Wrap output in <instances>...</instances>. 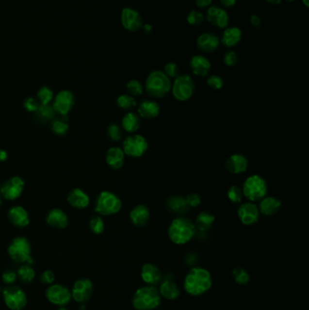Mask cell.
I'll use <instances>...</instances> for the list:
<instances>
[{
    "label": "cell",
    "instance_id": "13",
    "mask_svg": "<svg viewBox=\"0 0 309 310\" xmlns=\"http://www.w3.org/2000/svg\"><path fill=\"white\" fill-rule=\"evenodd\" d=\"M75 105V96L69 90H62L53 100L52 107L61 116H66Z\"/></svg>",
    "mask_w": 309,
    "mask_h": 310
},
{
    "label": "cell",
    "instance_id": "22",
    "mask_svg": "<svg viewBox=\"0 0 309 310\" xmlns=\"http://www.w3.org/2000/svg\"><path fill=\"white\" fill-rule=\"evenodd\" d=\"M248 167V161L243 154H232L227 159L225 168L228 172L232 174H241L246 172Z\"/></svg>",
    "mask_w": 309,
    "mask_h": 310
},
{
    "label": "cell",
    "instance_id": "35",
    "mask_svg": "<svg viewBox=\"0 0 309 310\" xmlns=\"http://www.w3.org/2000/svg\"><path fill=\"white\" fill-rule=\"evenodd\" d=\"M16 276L21 282L24 284H29L34 280L35 277V272L31 265L25 264L21 266L16 271Z\"/></svg>",
    "mask_w": 309,
    "mask_h": 310
},
{
    "label": "cell",
    "instance_id": "41",
    "mask_svg": "<svg viewBox=\"0 0 309 310\" xmlns=\"http://www.w3.org/2000/svg\"><path fill=\"white\" fill-rule=\"evenodd\" d=\"M126 90L131 97H140L144 93V85L138 80L132 79L126 84Z\"/></svg>",
    "mask_w": 309,
    "mask_h": 310
},
{
    "label": "cell",
    "instance_id": "20",
    "mask_svg": "<svg viewBox=\"0 0 309 310\" xmlns=\"http://www.w3.org/2000/svg\"><path fill=\"white\" fill-rule=\"evenodd\" d=\"M7 217L9 221L16 227H27L30 223L28 211L20 205L10 208L7 212Z\"/></svg>",
    "mask_w": 309,
    "mask_h": 310
},
{
    "label": "cell",
    "instance_id": "27",
    "mask_svg": "<svg viewBox=\"0 0 309 310\" xmlns=\"http://www.w3.org/2000/svg\"><path fill=\"white\" fill-rule=\"evenodd\" d=\"M242 39V31L237 27H228L224 29L220 42L228 49H232L239 45Z\"/></svg>",
    "mask_w": 309,
    "mask_h": 310
},
{
    "label": "cell",
    "instance_id": "18",
    "mask_svg": "<svg viewBox=\"0 0 309 310\" xmlns=\"http://www.w3.org/2000/svg\"><path fill=\"white\" fill-rule=\"evenodd\" d=\"M197 47L198 49L204 53H213L219 49L220 39L217 34L211 32H205L199 34L197 38Z\"/></svg>",
    "mask_w": 309,
    "mask_h": 310
},
{
    "label": "cell",
    "instance_id": "28",
    "mask_svg": "<svg viewBox=\"0 0 309 310\" xmlns=\"http://www.w3.org/2000/svg\"><path fill=\"white\" fill-rule=\"evenodd\" d=\"M166 206L171 213L177 216H183L190 210V207L188 206L185 198L179 195L170 197L167 200Z\"/></svg>",
    "mask_w": 309,
    "mask_h": 310
},
{
    "label": "cell",
    "instance_id": "21",
    "mask_svg": "<svg viewBox=\"0 0 309 310\" xmlns=\"http://www.w3.org/2000/svg\"><path fill=\"white\" fill-rule=\"evenodd\" d=\"M190 67L195 76L206 77L211 69V64L204 55H193L190 60Z\"/></svg>",
    "mask_w": 309,
    "mask_h": 310
},
{
    "label": "cell",
    "instance_id": "1",
    "mask_svg": "<svg viewBox=\"0 0 309 310\" xmlns=\"http://www.w3.org/2000/svg\"><path fill=\"white\" fill-rule=\"evenodd\" d=\"M212 277L207 269L195 267L191 269L184 278L183 288L189 295L200 296L211 290Z\"/></svg>",
    "mask_w": 309,
    "mask_h": 310
},
{
    "label": "cell",
    "instance_id": "53",
    "mask_svg": "<svg viewBox=\"0 0 309 310\" xmlns=\"http://www.w3.org/2000/svg\"><path fill=\"white\" fill-rule=\"evenodd\" d=\"M250 24H251L254 28L260 27L261 25L260 16H259L258 15H251V16H250Z\"/></svg>",
    "mask_w": 309,
    "mask_h": 310
},
{
    "label": "cell",
    "instance_id": "47",
    "mask_svg": "<svg viewBox=\"0 0 309 310\" xmlns=\"http://www.w3.org/2000/svg\"><path fill=\"white\" fill-rule=\"evenodd\" d=\"M223 62L228 66V67H232L235 66L238 62H239V57L236 52L234 51H227L223 57Z\"/></svg>",
    "mask_w": 309,
    "mask_h": 310
},
{
    "label": "cell",
    "instance_id": "62",
    "mask_svg": "<svg viewBox=\"0 0 309 310\" xmlns=\"http://www.w3.org/2000/svg\"><path fill=\"white\" fill-rule=\"evenodd\" d=\"M1 294H2V289H1V287H0V296H1Z\"/></svg>",
    "mask_w": 309,
    "mask_h": 310
},
{
    "label": "cell",
    "instance_id": "8",
    "mask_svg": "<svg viewBox=\"0 0 309 310\" xmlns=\"http://www.w3.org/2000/svg\"><path fill=\"white\" fill-rule=\"evenodd\" d=\"M173 97L179 102H185L191 99L195 91V83L192 76L179 75L174 79L172 85Z\"/></svg>",
    "mask_w": 309,
    "mask_h": 310
},
{
    "label": "cell",
    "instance_id": "49",
    "mask_svg": "<svg viewBox=\"0 0 309 310\" xmlns=\"http://www.w3.org/2000/svg\"><path fill=\"white\" fill-rule=\"evenodd\" d=\"M187 204L190 208H197L201 203L200 195L196 193H190L185 198Z\"/></svg>",
    "mask_w": 309,
    "mask_h": 310
},
{
    "label": "cell",
    "instance_id": "55",
    "mask_svg": "<svg viewBox=\"0 0 309 310\" xmlns=\"http://www.w3.org/2000/svg\"><path fill=\"white\" fill-rule=\"evenodd\" d=\"M142 29L144 30V32H145V34H151V32L153 31V27L150 25V24H144V26H143V28Z\"/></svg>",
    "mask_w": 309,
    "mask_h": 310
},
{
    "label": "cell",
    "instance_id": "9",
    "mask_svg": "<svg viewBox=\"0 0 309 310\" xmlns=\"http://www.w3.org/2000/svg\"><path fill=\"white\" fill-rule=\"evenodd\" d=\"M2 296L5 305L10 310H22L28 303L25 291L14 285H10L2 290Z\"/></svg>",
    "mask_w": 309,
    "mask_h": 310
},
{
    "label": "cell",
    "instance_id": "11",
    "mask_svg": "<svg viewBox=\"0 0 309 310\" xmlns=\"http://www.w3.org/2000/svg\"><path fill=\"white\" fill-rule=\"evenodd\" d=\"M24 189L25 180L19 176H13L1 185L0 194L5 200H15L20 197Z\"/></svg>",
    "mask_w": 309,
    "mask_h": 310
},
{
    "label": "cell",
    "instance_id": "45",
    "mask_svg": "<svg viewBox=\"0 0 309 310\" xmlns=\"http://www.w3.org/2000/svg\"><path fill=\"white\" fill-rule=\"evenodd\" d=\"M166 76H168L170 79L171 78H176L179 76L180 70L179 65L174 62L167 63L164 65V71H163Z\"/></svg>",
    "mask_w": 309,
    "mask_h": 310
},
{
    "label": "cell",
    "instance_id": "44",
    "mask_svg": "<svg viewBox=\"0 0 309 310\" xmlns=\"http://www.w3.org/2000/svg\"><path fill=\"white\" fill-rule=\"evenodd\" d=\"M89 227L93 233L97 235L102 234L104 231V222L103 219L99 215L93 216L89 221Z\"/></svg>",
    "mask_w": 309,
    "mask_h": 310
},
{
    "label": "cell",
    "instance_id": "14",
    "mask_svg": "<svg viewBox=\"0 0 309 310\" xmlns=\"http://www.w3.org/2000/svg\"><path fill=\"white\" fill-rule=\"evenodd\" d=\"M94 292V284L89 278H80L76 280L71 290L72 298L77 303L84 304L91 298Z\"/></svg>",
    "mask_w": 309,
    "mask_h": 310
},
{
    "label": "cell",
    "instance_id": "38",
    "mask_svg": "<svg viewBox=\"0 0 309 310\" xmlns=\"http://www.w3.org/2000/svg\"><path fill=\"white\" fill-rule=\"evenodd\" d=\"M37 101L40 104H50L54 100V92L49 86H42L37 92Z\"/></svg>",
    "mask_w": 309,
    "mask_h": 310
},
{
    "label": "cell",
    "instance_id": "43",
    "mask_svg": "<svg viewBox=\"0 0 309 310\" xmlns=\"http://www.w3.org/2000/svg\"><path fill=\"white\" fill-rule=\"evenodd\" d=\"M186 20L191 26H199L205 20V16L199 10L193 9L187 15Z\"/></svg>",
    "mask_w": 309,
    "mask_h": 310
},
{
    "label": "cell",
    "instance_id": "12",
    "mask_svg": "<svg viewBox=\"0 0 309 310\" xmlns=\"http://www.w3.org/2000/svg\"><path fill=\"white\" fill-rule=\"evenodd\" d=\"M46 296L50 303L58 307H65L71 301V290L61 284H52L46 291Z\"/></svg>",
    "mask_w": 309,
    "mask_h": 310
},
{
    "label": "cell",
    "instance_id": "39",
    "mask_svg": "<svg viewBox=\"0 0 309 310\" xmlns=\"http://www.w3.org/2000/svg\"><path fill=\"white\" fill-rule=\"evenodd\" d=\"M232 277L234 281L239 285H247L250 279L247 270L241 267H237L232 270Z\"/></svg>",
    "mask_w": 309,
    "mask_h": 310
},
{
    "label": "cell",
    "instance_id": "48",
    "mask_svg": "<svg viewBox=\"0 0 309 310\" xmlns=\"http://www.w3.org/2000/svg\"><path fill=\"white\" fill-rule=\"evenodd\" d=\"M24 107L26 110L30 112V113H35L36 110L38 109L40 103L37 101V99H35L34 97H28L25 101H24Z\"/></svg>",
    "mask_w": 309,
    "mask_h": 310
},
{
    "label": "cell",
    "instance_id": "3",
    "mask_svg": "<svg viewBox=\"0 0 309 310\" xmlns=\"http://www.w3.org/2000/svg\"><path fill=\"white\" fill-rule=\"evenodd\" d=\"M172 89L171 79L163 71L155 70L151 72L145 81V91L153 99H162L166 97Z\"/></svg>",
    "mask_w": 309,
    "mask_h": 310
},
{
    "label": "cell",
    "instance_id": "56",
    "mask_svg": "<svg viewBox=\"0 0 309 310\" xmlns=\"http://www.w3.org/2000/svg\"><path fill=\"white\" fill-rule=\"evenodd\" d=\"M7 158H8V153H7V151H5L3 149H0V163L6 162Z\"/></svg>",
    "mask_w": 309,
    "mask_h": 310
},
{
    "label": "cell",
    "instance_id": "30",
    "mask_svg": "<svg viewBox=\"0 0 309 310\" xmlns=\"http://www.w3.org/2000/svg\"><path fill=\"white\" fill-rule=\"evenodd\" d=\"M282 202L276 197H264L260 200L259 210L260 212L266 216H273L277 213L281 209Z\"/></svg>",
    "mask_w": 309,
    "mask_h": 310
},
{
    "label": "cell",
    "instance_id": "42",
    "mask_svg": "<svg viewBox=\"0 0 309 310\" xmlns=\"http://www.w3.org/2000/svg\"><path fill=\"white\" fill-rule=\"evenodd\" d=\"M107 135L113 142H120L124 135L123 128L119 124H109L107 127Z\"/></svg>",
    "mask_w": 309,
    "mask_h": 310
},
{
    "label": "cell",
    "instance_id": "52",
    "mask_svg": "<svg viewBox=\"0 0 309 310\" xmlns=\"http://www.w3.org/2000/svg\"><path fill=\"white\" fill-rule=\"evenodd\" d=\"M195 4L199 8H206L211 7L213 0H194Z\"/></svg>",
    "mask_w": 309,
    "mask_h": 310
},
{
    "label": "cell",
    "instance_id": "23",
    "mask_svg": "<svg viewBox=\"0 0 309 310\" xmlns=\"http://www.w3.org/2000/svg\"><path fill=\"white\" fill-rule=\"evenodd\" d=\"M46 221L50 227L63 229L68 225V216L61 209L55 208L52 209L48 213Z\"/></svg>",
    "mask_w": 309,
    "mask_h": 310
},
{
    "label": "cell",
    "instance_id": "63",
    "mask_svg": "<svg viewBox=\"0 0 309 310\" xmlns=\"http://www.w3.org/2000/svg\"><path fill=\"white\" fill-rule=\"evenodd\" d=\"M0 188H1V185H0Z\"/></svg>",
    "mask_w": 309,
    "mask_h": 310
},
{
    "label": "cell",
    "instance_id": "7",
    "mask_svg": "<svg viewBox=\"0 0 309 310\" xmlns=\"http://www.w3.org/2000/svg\"><path fill=\"white\" fill-rule=\"evenodd\" d=\"M122 200L116 194L103 191L97 196L95 202L96 212L102 216H111L118 213L122 209Z\"/></svg>",
    "mask_w": 309,
    "mask_h": 310
},
{
    "label": "cell",
    "instance_id": "19",
    "mask_svg": "<svg viewBox=\"0 0 309 310\" xmlns=\"http://www.w3.org/2000/svg\"><path fill=\"white\" fill-rule=\"evenodd\" d=\"M141 277L148 286H155L162 281L163 273L156 265L145 263L141 269Z\"/></svg>",
    "mask_w": 309,
    "mask_h": 310
},
{
    "label": "cell",
    "instance_id": "58",
    "mask_svg": "<svg viewBox=\"0 0 309 310\" xmlns=\"http://www.w3.org/2000/svg\"><path fill=\"white\" fill-rule=\"evenodd\" d=\"M302 3L307 8L309 7V0H302Z\"/></svg>",
    "mask_w": 309,
    "mask_h": 310
},
{
    "label": "cell",
    "instance_id": "15",
    "mask_svg": "<svg viewBox=\"0 0 309 310\" xmlns=\"http://www.w3.org/2000/svg\"><path fill=\"white\" fill-rule=\"evenodd\" d=\"M122 25L129 32H138L144 26V19L136 9L124 7L121 14Z\"/></svg>",
    "mask_w": 309,
    "mask_h": 310
},
{
    "label": "cell",
    "instance_id": "54",
    "mask_svg": "<svg viewBox=\"0 0 309 310\" xmlns=\"http://www.w3.org/2000/svg\"><path fill=\"white\" fill-rule=\"evenodd\" d=\"M220 4L221 6L223 7V8H231L235 6L237 0H220Z\"/></svg>",
    "mask_w": 309,
    "mask_h": 310
},
{
    "label": "cell",
    "instance_id": "29",
    "mask_svg": "<svg viewBox=\"0 0 309 310\" xmlns=\"http://www.w3.org/2000/svg\"><path fill=\"white\" fill-rule=\"evenodd\" d=\"M106 163L114 170H119L124 166L125 154L121 147H111L106 152Z\"/></svg>",
    "mask_w": 309,
    "mask_h": 310
},
{
    "label": "cell",
    "instance_id": "57",
    "mask_svg": "<svg viewBox=\"0 0 309 310\" xmlns=\"http://www.w3.org/2000/svg\"><path fill=\"white\" fill-rule=\"evenodd\" d=\"M265 1L271 5H279L283 0H265Z\"/></svg>",
    "mask_w": 309,
    "mask_h": 310
},
{
    "label": "cell",
    "instance_id": "37",
    "mask_svg": "<svg viewBox=\"0 0 309 310\" xmlns=\"http://www.w3.org/2000/svg\"><path fill=\"white\" fill-rule=\"evenodd\" d=\"M116 104L121 109L131 110L134 107H136L137 103L134 97H131L130 95H121L117 97Z\"/></svg>",
    "mask_w": 309,
    "mask_h": 310
},
{
    "label": "cell",
    "instance_id": "59",
    "mask_svg": "<svg viewBox=\"0 0 309 310\" xmlns=\"http://www.w3.org/2000/svg\"><path fill=\"white\" fill-rule=\"evenodd\" d=\"M67 310V309H65V307H60V308H59V309H58V310Z\"/></svg>",
    "mask_w": 309,
    "mask_h": 310
},
{
    "label": "cell",
    "instance_id": "46",
    "mask_svg": "<svg viewBox=\"0 0 309 310\" xmlns=\"http://www.w3.org/2000/svg\"><path fill=\"white\" fill-rule=\"evenodd\" d=\"M207 84L214 90H220L223 87L224 81L218 75H211L207 78Z\"/></svg>",
    "mask_w": 309,
    "mask_h": 310
},
{
    "label": "cell",
    "instance_id": "31",
    "mask_svg": "<svg viewBox=\"0 0 309 310\" xmlns=\"http://www.w3.org/2000/svg\"><path fill=\"white\" fill-rule=\"evenodd\" d=\"M142 124V118L139 116L138 114L133 112L127 113L122 120V128L124 131L133 133L140 129Z\"/></svg>",
    "mask_w": 309,
    "mask_h": 310
},
{
    "label": "cell",
    "instance_id": "16",
    "mask_svg": "<svg viewBox=\"0 0 309 310\" xmlns=\"http://www.w3.org/2000/svg\"><path fill=\"white\" fill-rule=\"evenodd\" d=\"M205 18L212 26L221 29L228 28L229 23V16L227 11L223 7L219 6H211L208 7Z\"/></svg>",
    "mask_w": 309,
    "mask_h": 310
},
{
    "label": "cell",
    "instance_id": "4",
    "mask_svg": "<svg viewBox=\"0 0 309 310\" xmlns=\"http://www.w3.org/2000/svg\"><path fill=\"white\" fill-rule=\"evenodd\" d=\"M162 296L154 286H145L138 289L131 298L133 308L137 310H153L157 309Z\"/></svg>",
    "mask_w": 309,
    "mask_h": 310
},
{
    "label": "cell",
    "instance_id": "51",
    "mask_svg": "<svg viewBox=\"0 0 309 310\" xmlns=\"http://www.w3.org/2000/svg\"><path fill=\"white\" fill-rule=\"evenodd\" d=\"M16 278H17L16 273L15 271H13V270H7V271L4 272L3 275H2V280H3V282L5 283V284H7L8 286L13 285V284L16 282Z\"/></svg>",
    "mask_w": 309,
    "mask_h": 310
},
{
    "label": "cell",
    "instance_id": "50",
    "mask_svg": "<svg viewBox=\"0 0 309 310\" xmlns=\"http://www.w3.org/2000/svg\"><path fill=\"white\" fill-rule=\"evenodd\" d=\"M55 273L51 270H46L40 275V281L45 285H52L55 282Z\"/></svg>",
    "mask_w": 309,
    "mask_h": 310
},
{
    "label": "cell",
    "instance_id": "34",
    "mask_svg": "<svg viewBox=\"0 0 309 310\" xmlns=\"http://www.w3.org/2000/svg\"><path fill=\"white\" fill-rule=\"evenodd\" d=\"M52 131L56 135L63 136L65 135L69 130L68 119L66 116L54 118L52 120Z\"/></svg>",
    "mask_w": 309,
    "mask_h": 310
},
{
    "label": "cell",
    "instance_id": "32",
    "mask_svg": "<svg viewBox=\"0 0 309 310\" xmlns=\"http://www.w3.org/2000/svg\"><path fill=\"white\" fill-rule=\"evenodd\" d=\"M159 292L161 296L164 297L168 300H174L179 297L180 291H179L178 285L171 280H164L161 284Z\"/></svg>",
    "mask_w": 309,
    "mask_h": 310
},
{
    "label": "cell",
    "instance_id": "24",
    "mask_svg": "<svg viewBox=\"0 0 309 310\" xmlns=\"http://www.w3.org/2000/svg\"><path fill=\"white\" fill-rule=\"evenodd\" d=\"M67 201L73 208L77 210H82L89 206L90 197L82 189L76 188L68 193Z\"/></svg>",
    "mask_w": 309,
    "mask_h": 310
},
{
    "label": "cell",
    "instance_id": "60",
    "mask_svg": "<svg viewBox=\"0 0 309 310\" xmlns=\"http://www.w3.org/2000/svg\"><path fill=\"white\" fill-rule=\"evenodd\" d=\"M283 1H286V2H289V3H292V2H294L295 0H283Z\"/></svg>",
    "mask_w": 309,
    "mask_h": 310
},
{
    "label": "cell",
    "instance_id": "40",
    "mask_svg": "<svg viewBox=\"0 0 309 310\" xmlns=\"http://www.w3.org/2000/svg\"><path fill=\"white\" fill-rule=\"evenodd\" d=\"M227 196L228 199L234 204L241 203L244 198L242 189L241 187L237 186V185H232V186L229 187V189L228 190Z\"/></svg>",
    "mask_w": 309,
    "mask_h": 310
},
{
    "label": "cell",
    "instance_id": "2",
    "mask_svg": "<svg viewBox=\"0 0 309 310\" xmlns=\"http://www.w3.org/2000/svg\"><path fill=\"white\" fill-rule=\"evenodd\" d=\"M196 231L194 223L189 218L178 216L168 228V236L172 243L184 245L193 240Z\"/></svg>",
    "mask_w": 309,
    "mask_h": 310
},
{
    "label": "cell",
    "instance_id": "5",
    "mask_svg": "<svg viewBox=\"0 0 309 310\" xmlns=\"http://www.w3.org/2000/svg\"><path fill=\"white\" fill-rule=\"evenodd\" d=\"M242 192L244 197L251 202L261 200L268 193V183L260 175L253 174L248 176L243 182Z\"/></svg>",
    "mask_w": 309,
    "mask_h": 310
},
{
    "label": "cell",
    "instance_id": "61",
    "mask_svg": "<svg viewBox=\"0 0 309 310\" xmlns=\"http://www.w3.org/2000/svg\"><path fill=\"white\" fill-rule=\"evenodd\" d=\"M2 206V197H1V195H0V208Z\"/></svg>",
    "mask_w": 309,
    "mask_h": 310
},
{
    "label": "cell",
    "instance_id": "36",
    "mask_svg": "<svg viewBox=\"0 0 309 310\" xmlns=\"http://www.w3.org/2000/svg\"><path fill=\"white\" fill-rule=\"evenodd\" d=\"M36 118L41 122H49L55 118V112L50 104H40L35 112Z\"/></svg>",
    "mask_w": 309,
    "mask_h": 310
},
{
    "label": "cell",
    "instance_id": "6",
    "mask_svg": "<svg viewBox=\"0 0 309 310\" xmlns=\"http://www.w3.org/2000/svg\"><path fill=\"white\" fill-rule=\"evenodd\" d=\"M31 244L25 237L15 238L7 248L8 255L14 261L32 266L34 264V259L31 256Z\"/></svg>",
    "mask_w": 309,
    "mask_h": 310
},
{
    "label": "cell",
    "instance_id": "26",
    "mask_svg": "<svg viewBox=\"0 0 309 310\" xmlns=\"http://www.w3.org/2000/svg\"><path fill=\"white\" fill-rule=\"evenodd\" d=\"M150 211L144 204H139L132 208L130 212L131 223L136 227H144L150 220Z\"/></svg>",
    "mask_w": 309,
    "mask_h": 310
},
{
    "label": "cell",
    "instance_id": "33",
    "mask_svg": "<svg viewBox=\"0 0 309 310\" xmlns=\"http://www.w3.org/2000/svg\"><path fill=\"white\" fill-rule=\"evenodd\" d=\"M215 221V217L210 212H201L196 218L195 221V228L196 230L200 232H206L211 228L212 227L213 223Z\"/></svg>",
    "mask_w": 309,
    "mask_h": 310
},
{
    "label": "cell",
    "instance_id": "25",
    "mask_svg": "<svg viewBox=\"0 0 309 310\" xmlns=\"http://www.w3.org/2000/svg\"><path fill=\"white\" fill-rule=\"evenodd\" d=\"M137 112L141 118L153 119L160 114L161 107L156 101L147 99L138 104Z\"/></svg>",
    "mask_w": 309,
    "mask_h": 310
},
{
    "label": "cell",
    "instance_id": "17",
    "mask_svg": "<svg viewBox=\"0 0 309 310\" xmlns=\"http://www.w3.org/2000/svg\"><path fill=\"white\" fill-rule=\"evenodd\" d=\"M260 212L259 207L251 201L242 203L238 209V216L241 223L246 226L254 225L255 223H257L260 219Z\"/></svg>",
    "mask_w": 309,
    "mask_h": 310
},
{
    "label": "cell",
    "instance_id": "10",
    "mask_svg": "<svg viewBox=\"0 0 309 310\" xmlns=\"http://www.w3.org/2000/svg\"><path fill=\"white\" fill-rule=\"evenodd\" d=\"M148 147L149 144L145 136L141 134H131L125 138L122 149L125 155L132 158H140L147 152Z\"/></svg>",
    "mask_w": 309,
    "mask_h": 310
}]
</instances>
